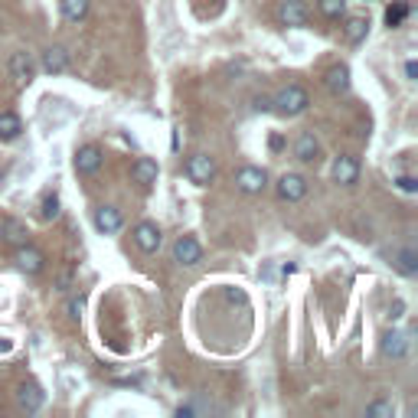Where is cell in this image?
<instances>
[{
  "mask_svg": "<svg viewBox=\"0 0 418 418\" xmlns=\"http://www.w3.org/2000/svg\"><path fill=\"white\" fill-rule=\"evenodd\" d=\"M274 111L278 115H284V118H298V115H304L308 111V105H310V98H308V92L301 86H284L281 92L274 95Z\"/></svg>",
  "mask_w": 418,
  "mask_h": 418,
  "instance_id": "cell-1",
  "label": "cell"
},
{
  "mask_svg": "<svg viewBox=\"0 0 418 418\" xmlns=\"http://www.w3.org/2000/svg\"><path fill=\"white\" fill-rule=\"evenodd\" d=\"M187 177L197 183V187H209L216 180V161L209 154H193L187 161Z\"/></svg>",
  "mask_w": 418,
  "mask_h": 418,
  "instance_id": "cell-2",
  "label": "cell"
},
{
  "mask_svg": "<svg viewBox=\"0 0 418 418\" xmlns=\"http://www.w3.org/2000/svg\"><path fill=\"white\" fill-rule=\"evenodd\" d=\"M236 187H239L245 197H258V193H265V187H268V173H265L262 167H242V170L236 173Z\"/></svg>",
  "mask_w": 418,
  "mask_h": 418,
  "instance_id": "cell-3",
  "label": "cell"
},
{
  "mask_svg": "<svg viewBox=\"0 0 418 418\" xmlns=\"http://www.w3.org/2000/svg\"><path fill=\"white\" fill-rule=\"evenodd\" d=\"M134 245L144 252V255H154L157 248H161V242H163V236H161V229H157V222H137L134 226Z\"/></svg>",
  "mask_w": 418,
  "mask_h": 418,
  "instance_id": "cell-4",
  "label": "cell"
},
{
  "mask_svg": "<svg viewBox=\"0 0 418 418\" xmlns=\"http://www.w3.org/2000/svg\"><path fill=\"white\" fill-rule=\"evenodd\" d=\"M173 262L193 268V265L203 262V245H199L193 236H180V239L173 242Z\"/></svg>",
  "mask_w": 418,
  "mask_h": 418,
  "instance_id": "cell-5",
  "label": "cell"
},
{
  "mask_svg": "<svg viewBox=\"0 0 418 418\" xmlns=\"http://www.w3.org/2000/svg\"><path fill=\"white\" fill-rule=\"evenodd\" d=\"M278 197L284 203H301V199L308 197V180L301 177V173H284L278 180Z\"/></svg>",
  "mask_w": 418,
  "mask_h": 418,
  "instance_id": "cell-6",
  "label": "cell"
},
{
  "mask_svg": "<svg viewBox=\"0 0 418 418\" xmlns=\"http://www.w3.org/2000/svg\"><path fill=\"white\" fill-rule=\"evenodd\" d=\"M278 20L284 26H308L310 20V10L304 0H281V7H278Z\"/></svg>",
  "mask_w": 418,
  "mask_h": 418,
  "instance_id": "cell-7",
  "label": "cell"
},
{
  "mask_svg": "<svg viewBox=\"0 0 418 418\" xmlns=\"http://www.w3.org/2000/svg\"><path fill=\"white\" fill-rule=\"evenodd\" d=\"M10 76L17 79L20 86H30V82H33V76H36V59L33 56H30V52H13V56H10Z\"/></svg>",
  "mask_w": 418,
  "mask_h": 418,
  "instance_id": "cell-8",
  "label": "cell"
},
{
  "mask_svg": "<svg viewBox=\"0 0 418 418\" xmlns=\"http://www.w3.org/2000/svg\"><path fill=\"white\" fill-rule=\"evenodd\" d=\"M13 262H17L20 272L40 274V272H43V265H46V258H43V252H40V248H33V245H17V255H13Z\"/></svg>",
  "mask_w": 418,
  "mask_h": 418,
  "instance_id": "cell-9",
  "label": "cell"
},
{
  "mask_svg": "<svg viewBox=\"0 0 418 418\" xmlns=\"http://www.w3.org/2000/svg\"><path fill=\"white\" fill-rule=\"evenodd\" d=\"M46 402V393L36 383H20L17 385V405L23 412H40Z\"/></svg>",
  "mask_w": 418,
  "mask_h": 418,
  "instance_id": "cell-10",
  "label": "cell"
},
{
  "mask_svg": "<svg viewBox=\"0 0 418 418\" xmlns=\"http://www.w3.org/2000/svg\"><path fill=\"white\" fill-rule=\"evenodd\" d=\"M102 161H105L102 147L86 144V147H79V154H76V170L82 173V177H88V173H95L98 167H102Z\"/></svg>",
  "mask_w": 418,
  "mask_h": 418,
  "instance_id": "cell-11",
  "label": "cell"
},
{
  "mask_svg": "<svg viewBox=\"0 0 418 418\" xmlns=\"http://www.w3.org/2000/svg\"><path fill=\"white\" fill-rule=\"evenodd\" d=\"M333 180H337V183H343V187H353V183L359 180L356 157H350V154L337 157V161H333Z\"/></svg>",
  "mask_w": 418,
  "mask_h": 418,
  "instance_id": "cell-12",
  "label": "cell"
},
{
  "mask_svg": "<svg viewBox=\"0 0 418 418\" xmlns=\"http://www.w3.org/2000/svg\"><path fill=\"white\" fill-rule=\"evenodd\" d=\"M379 350H383L385 359H402L405 353H409V337L399 330H389L383 337V343H379Z\"/></svg>",
  "mask_w": 418,
  "mask_h": 418,
  "instance_id": "cell-13",
  "label": "cell"
},
{
  "mask_svg": "<svg viewBox=\"0 0 418 418\" xmlns=\"http://www.w3.org/2000/svg\"><path fill=\"white\" fill-rule=\"evenodd\" d=\"M121 209H115V206H98L95 209V229L105 232V236H111V232L121 229Z\"/></svg>",
  "mask_w": 418,
  "mask_h": 418,
  "instance_id": "cell-14",
  "label": "cell"
},
{
  "mask_svg": "<svg viewBox=\"0 0 418 418\" xmlns=\"http://www.w3.org/2000/svg\"><path fill=\"white\" fill-rule=\"evenodd\" d=\"M324 86H327V92H330V95H347V92H350V69H347V66L327 69Z\"/></svg>",
  "mask_w": 418,
  "mask_h": 418,
  "instance_id": "cell-15",
  "label": "cell"
},
{
  "mask_svg": "<svg viewBox=\"0 0 418 418\" xmlns=\"http://www.w3.org/2000/svg\"><path fill=\"white\" fill-rule=\"evenodd\" d=\"M0 239L10 242V245H26V239H30V232H26V226L20 219H13V216H7V219L0 222Z\"/></svg>",
  "mask_w": 418,
  "mask_h": 418,
  "instance_id": "cell-16",
  "label": "cell"
},
{
  "mask_svg": "<svg viewBox=\"0 0 418 418\" xmlns=\"http://www.w3.org/2000/svg\"><path fill=\"white\" fill-rule=\"evenodd\" d=\"M157 163L151 161V157H137L134 163H131V177H134V183H141V187H151V183H157Z\"/></svg>",
  "mask_w": 418,
  "mask_h": 418,
  "instance_id": "cell-17",
  "label": "cell"
},
{
  "mask_svg": "<svg viewBox=\"0 0 418 418\" xmlns=\"http://www.w3.org/2000/svg\"><path fill=\"white\" fill-rule=\"evenodd\" d=\"M43 69L50 72V76L66 72V69H69V50H66V46H50V50L43 52Z\"/></svg>",
  "mask_w": 418,
  "mask_h": 418,
  "instance_id": "cell-18",
  "label": "cell"
},
{
  "mask_svg": "<svg viewBox=\"0 0 418 418\" xmlns=\"http://www.w3.org/2000/svg\"><path fill=\"white\" fill-rule=\"evenodd\" d=\"M294 157L304 163H314L317 157H320V144H317L314 134H301L298 141H294Z\"/></svg>",
  "mask_w": 418,
  "mask_h": 418,
  "instance_id": "cell-19",
  "label": "cell"
},
{
  "mask_svg": "<svg viewBox=\"0 0 418 418\" xmlns=\"http://www.w3.org/2000/svg\"><path fill=\"white\" fill-rule=\"evenodd\" d=\"M20 131H23V124H20L17 115H13V111H4V115H0V141H17Z\"/></svg>",
  "mask_w": 418,
  "mask_h": 418,
  "instance_id": "cell-20",
  "label": "cell"
},
{
  "mask_svg": "<svg viewBox=\"0 0 418 418\" xmlns=\"http://www.w3.org/2000/svg\"><path fill=\"white\" fill-rule=\"evenodd\" d=\"M59 7L69 23H79V20L88 17V0H59Z\"/></svg>",
  "mask_w": 418,
  "mask_h": 418,
  "instance_id": "cell-21",
  "label": "cell"
},
{
  "mask_svg": "<svg viewBox=\"0 0 418 418\" xmlns=\"http://www.w3.org/2000/svg\"><path fill=\"white\" fill-rule=\"evenodd\" d=\"M395 268H399L405 278H415L418 274V252L415 248H402L399 255H395Z\"/></svg>",
  "mask_w": 418,
  "mask_h": 418,
  "instance_id": "cell-22",
  "label": "cell"
},
{
  "mask_svg": "<svg viewBox=\"0 0 418 418\" xmlns=\"http://www.w3.org/2000/svg\"><path fill=\"white\" fill-rule=\"evenodd\" d=\"M369 33V20L366 17H350L347 20V40L350 43H363Z\"/></svg>",
  "mask_w": 418,
  "mask_h": 418,
  "instance_id": "cell-23",
  "label": "cell"
},
{
  "mask_svg": "<svg viewBox=\"0 0 418 418\" xmlns=\"http://www.w3.org/2000/svg\"><path fill=\"white\" fill-rule=\"evenodd\" d=\"M393 415H395V405L385 399H376L366 409V418H393Z\"/></svg>",
  "mask_w": 418,
  "mask_h": 418,
  "instance_id": "cell-24",
  "label": "cell"
},
{
  "mask_svg": "<svg viewBox=\"0 0 418 418\" xmlns=\"http://www.w3.org/2000/svg\"><path fill=\"white\" fill-rule=\"evenodd\" d=\"M320 13L330 20H340L347 13V0H320Z\"/></svg>",
  "mask_w": 418,
  "mask_h": 418,
  "instance_id": "cell-25",
  "label": "cell"
},
{
  "mask_svg": "<svg viewBox=\"0 0 418 418\" xmlns=\"http://www.w3.org/2000/svg\"><path fill=\"white\" fill-rule=\"evenodd\" d=\"M59 197H46L43 206H40V219L43 222H52V219H59Z\"/></svg>",
  "mask_w": 418,
  "mask_h": 418,
  "instance_id": "cell-26",
  "label": "cell"
},
{
  "mask_svg": "<svg viewBox=\"0 0 418 418\" xmlns=\"http://www.w3.org/2000/svg\"><path fill=\"white\" fill-rule=\"evenodd\" d=\"M405 17H409V4H395V7L385 10V23L389 26H399Z\"/></svg>",
  "mask_w": 418,
  "mask_h": 418,
  "instance_id": "cell-27",
  "label": "cell"
},
{
  "mask_svg": "<svg viewBox=\"0 0 418 418\" xmlns=\"http://www.w3.org/2000/svg\"><path fill=\"white\" fill-rule=\"evenodd\" d=\"M66 310H69V320H76V324H79V320H82V314H86V298H72L66 304Z\"/></svg>",
  "mask_w": 418,
  "mask_h": 418,
  "instance_id": "cell-28",
  "label": "cell"
},
{
  "mask_svg": "<svg viewBox=\"0 0 418 418\" xmlns=\"http://www.w3.org/2000/svg\"><path fill=\"white\" fill-rule=\"evenodd\" d=\"M395 187H399L402 193H418V180L405 173V177H399V180H395Z\"/></svg>",
  "mask_w": 418,
  "mask_h": 418,
  "instance_id": "cell-29",
  "label": "cell"
},
{
  "mask_svg": "<svg viewBox=\"0 0 418 418\" xmlns=\"http://www.w3.org/2000/svg\"><path fill=\"white\" fill-rule=\"evenodd\" d=\"M402 314H405V301H395L393 308H389V320H399Z\"/></svg>",
  "mask_w": 418,
  "mask_h": 418,
  "instance_id": "cell-30",
  "label": "cell"
},
{
  "mask_svg": "<svg viewBox=\"0 0 418 418\" xmlns=\"http://www.w3.org/2000/svg\"><path fill=\"white\" fill-rule=\"evenodd\" d=\"M405 76H409V79L418 76V66H415V62H405Z\"/></svg>",
  "mask_w": 418,
  "mask_h": 418,
  "instance_id": "cell-31",
  "label": "cell"
},
{
  "mask_svg": "<svg viewBox=\"0 0 418 418\" xmlns=\"http://www.w3.org/2000/svg\"><path fill=\"white\" fill-rule=\"evenodd\" d=\"M255 108H258V111H268V108H272V98H258Z\"/></svg>",
  "mask_w": 418,
  "mask_h": 418,
  "instance_id": "cell-32",
  "label": "cell"
}]
</instances>
